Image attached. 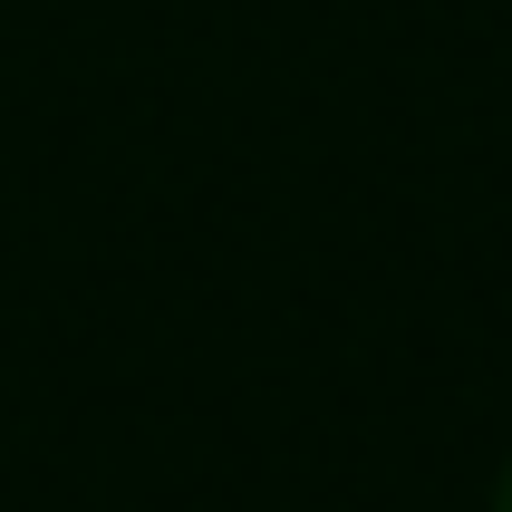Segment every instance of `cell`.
Wrapping results in <instances>:
<instances>
[{"mask_svg": "<svg viewBox=\"0 0 512 512\" xmlns=\"http://www.w3.org/2000/svg\"><path fill=\"white\" fill-rule=\"evenodd\" d=\"M493 512H512V464H503V484H493Z\"/></svg>", "mask_w": 512, "mask_h": 512, "instance_id": "6da1fadb", "label": "cell"}]
</instances>
